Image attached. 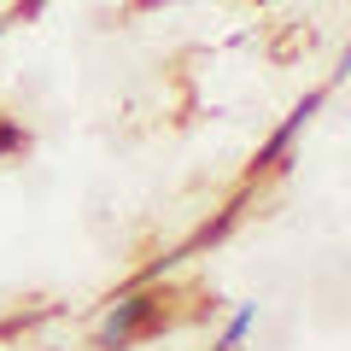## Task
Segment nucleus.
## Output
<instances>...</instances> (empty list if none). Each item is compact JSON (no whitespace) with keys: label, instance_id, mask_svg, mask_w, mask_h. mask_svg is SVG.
Returning a JSON list of instances; mask_svg holds the SVG:
<instances>
[{"label":"nucleus","instance_id":"obj_1","mask_svg":"<svg viewBox=\"0 0 351 351\" xmlns=\"http://www.w3.org/2000/svg\"><path fill=\"white\" fill-rule=\"evenodd\" d=\"M158 322H164V299L152 287H135V293H123V299L112 304V316L100 322L94 351H123V346H135V339H147Z\"/></svg>","mask_w":351,"mask_h":351},{"label":"nucleus","instance_id":"obj_2","mask_svg":"<svg viewBox=\"0 0 351 351\" xmlns=\"http://www.w3.org/2000/svg\"><path fill=\"white\" fill-rule=\"evenodd\" d=\"M322 106H328V88H311V94H304V100L293 106L287 117H281V129H276V135H269V141L258 147V158H252V170H269V164H281V158H287V147L299 141V129L311 123V117L322 112Z\"/></svg>","mask_w":351,"mask_h":351},{"label":"nucleus","instance_id":"obj_3","mask_svg":"<svg viewBox=\"0 0 351 351\" xmlns=\"http://www.w3.org/2000/svg\"><path fill=\"white\" fill-rule=\"evenodd\" d=\"M252 322H258V304H240V311H234V322H228V334H223V346H217V351H234L240 339L252 334Z\"/></svg>","mask_w":351,"mask_h":351},{"label":"nucleus","instance_id":"obj_4","mask_svg":"<svg viewBox=\"0 0 351 351\" xmlns=\"http://www.w3.org/2000/svg\"><path fill=\"white\" fill-rule=\"evenodd\" d=\"M12 152H24V129L12 117H0V158H12Z\"/></svg>","mask_w":351,"mask_h":351},{"label":"nucleus","instance_id":"obj_5","mask_svg":"<svg viewBox=\"0 0 351 351\" xmlns=\"http://www.w3.org/2000/svg\"><path fill=\"white\" fill-rule=\"evenodd\" d=\"M258 6H263V0H258Z\"/></svg>","mask_w":351,"mask_h":351}]
</instances>
